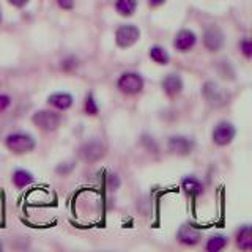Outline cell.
Segmentation results:
<instances>
[{
	"instance_id": "obj_8",
	"label": "cell",
	"mask_w": 252,
	"mask_h": 252,
	"mask_svg": "<svg viewBox=\"0 0 252 252\" xmlns=\"http://www.w3.org/2000/svg\"><path fill=\"white\" fill-rule=\"evenodd\" d=\"M203 44L208 51L218 52L224 46V33L218 26H210L205 30L203 35Z\"/></svg>"
},
{
	"instance_id": "obj_20",
	"label": "cell",
	"mask_w": 252,
	"mask_h": 252,
	"mask_svg": "<svg viewBox=\"0 0 252 252\" xmlns=\"http://www.w3.org/2000/svg\"><path fill=\"white\" fill-rule=\"evenodd\" d=\"M85 112L89 115H98V112H99L98 104H96V101H94L92 93L87 94V98H85Z\"/></svg>"
},
{
	"instance_id": "obj_6",
	"label": "cell",
	"mask_w": 252,
	"mask_h": 252,
	"mask_svg": "<svg viewBox=\"0 0 252 252\" xmlns=\"http://www.w3.org/2000/svg\"><path fill=\"white\" fill-rule=\"evenodd\" d=\"M235 134H236V129L230 122H220L215 126L211 136H213V142H215L216 145L224 147L233 140Z\"/></svg>"
},
{
	"instance_id": "obj_12",
	"label": "cell",
	"mask_w": 252,
	"mask_h": 252,
	"mask_svg": "<svg viewBox=\"0 0 252 252\" xmlns=\"http://www.w3.org/2000/svg\"><path fill=\"white\" fill-rule=\"evenodd\" d=\"M162 89L169 96H178L183 90V81L178 74H169L162 79Z\"/></svg>"
},
{
	"instance_id": "obj_10",
	"label": "cell",
	"mask_w": 252,
	"mask_h": 252,
	"mask_svg": "<svg viewBox=\"0 0 252 252\" xmlns=\"http://www.w3.org/2000/svg\"><path fill=\"white\" fill-rule=\"evenodd\" d=\"M178 240L186 246H194L202 240V232L191 224H183L178 230Z\"/></svg>"
},
{
	"instance_id": "obj_18",
	"label": "cell",
	"mask_w": 252,
	"mask_h": 252,
	"mask_svg": "<svg viewBox=\"0 0 252 252\" xmlns=\"http://www.w3.org/2000/svg\"><path fill=\"white\" fill-rule=\"evenodd\" d=\"M150 59L156 63H159V65H167L170 60L167 51L161 46H153L152 49H150Z\"/></svg>"
},
{
	"instance_id": "obj_25",
	"label": "cell",
	"mask_w": 252,
	"mask_h": 252,
	"mask_svg": "<svg viewBox=\"0 0 252 252\" xmlns=\"http://www.w3.org/2000/svg\"><path fill=\"white\" fill-rule=\"evenodd\" d=\"M13 6H18V8H21V6H26L27 3H29V0H8Z\"/></svg>"
},
{
	"instance_id": "obj_21",
	"label": "cell",
	"mask_w": 252,
	"mask_h": 252,
	"mask_svg": "<svg viewBox=\"0 0 252 252\" xmlns=\"http://www.w3.org/2000/svg\"><path fill=\"white\" fill-rule=\"evenodd\" d=\"M240 46H241L243 54L246 55L248 59H251L252 57V43H251V39H243Z\"/></svg>"
},
{
	"instance_id": "obj_13",
	"label": "cell",
	"mask_w": 252,
	"mask_h": 252,
	"mask_svg": "<svg viewBox=\"0 0 252 252\" xmlns=\"http://www.w3.org/2000/svg\"><path fill=\"white\" fill-rule=\"evenodd\" d=\"M181 188L185 189V192L189 194V195H192V197H197V195H202L205 192V188H203V183L199 180V178H195L192 175H189V177H185L183 180H181Z\"/></svg>"
},
{
	"instance_id": "obj_22",
	"label": "cell",
	"mask_w": 252,
	"mask_h": 252,
	"mask_svg": "<svg viewBox=\"0 0 252 252\" xmlns=\"http://www.w3.org/2000/svg\"><path fill=\"white\" fill-rule=\"evenodd\" d=\"M11 104V98L8 94H0V112H3Z\"/></svg>"
},
{
	"instance_id": "obj_24",
	"label": "cell",
	"mask_w": 252,
	"mask_h": 252,
	"mask_svg": "<svg viewBox=\"0 0 252 252\" xmlns=\"http://www.w3.org/2000/svg\"><path fill=\"white\" fill-rule=\"evenodd\" d=\"M59 5L63 10H71L74 6V0H59Z\"/></svg>"
},
{
	"instance_id": "obj_3",
	"label": "cell",
	"mask_w": 252,
	"mask_h": 252,
	"mask_svg": "<svg viewBox=\"0 0 252 252\" xmlns=\"http://www.w3.org/2000/svg\"><path fill=\"white\" fill-rule=\"evenodd\" d=\"M33 123L43 131H55L60 126L62 118L54 110H38L33 114Z\"/></svg>"
},
{
	"instance_id": "obj_9",
	"label": "cell",
	"mask_w": 252,
	"mask_h": 252,
	"mask_svg": "<svg viewBox=\"0 0 252 252\" xmlns=\"http://www.w3.org/2000/svg\"><path fill=\"white\" fill-rule=\"evenodd\" d=\"M81 156L82 159L89 162H96L104 156V145L99 140H89L81 147Z\"/></svg>"
},
{
	"instance_id": "obj_2",
	"label": "cell",
	"mask_w": 252,
	"mask_h": 252,
	"mask_svg": "<svg viewBox=\"0 0 252 252\" xmlns=\"http://www.w3.org/2000/svg\"><path fill=\"white\" fill-rule=\"evenodd\" d=\"M117 87L125 94H137L144 89V77L139 73H123L118 77Z\"/></svg>"
},
{
	"instance_id": "obj_5",
	"label": "cell",
	"mask_w": 252,
	"mask_h": 252,
	"mask_svg": "<svg viewBox=\"0 0 252 252\" xmlns=\"http://www.w3.org/2000/svg\"><path fill=\"white\" fill-rule=\"evenodd\" d=\"M203 96L208 101V104L213 107H222L227 104V93L215 82H207L203 85Z\"/></svg>"
},
{
	"instance_id": "obj_4",
	"label": "cell",
	"mask_w": 252,
	"mask_h": 252,
	"mask_svg": "<svg viewBox=\"0 0 252 252\" xmlns=\"http://www.w3.org/2000/svg\"><path fill=\"white\" fill-rule=\"evenodd\" d=\"M140 38V30L132 26V24H126V26H120L115 32V41L120 47H131L132 44L137 43Z\"/></svg>"
},
{
	"instance_id": "obj_16",
	"label": "cell",
	"mask_w": 252,
	"mask_h": 252,
	"mask_svg": "<svg viewBox=\"0 0 252 252\" xmlns=\"http://www.w3.org/2000/svg\"><path fill=\"white\" fill-rule=\"evenodd\" d=\"M13 183L18 188H26L33 183V175L24 169H18L13 173Z\"/></svg>"
},
{
	"instance_id": "obj_15",
	"label": "cell",
	"mask_w": 252,
	"mask_h": 252,
	"mask_svg": "<svg viewBox=\"0 0 252 252\" xmlns=\"http://www.w3.org/2000/svg\"><path fill=\"white\" fill-rule=\"evenodd\" d=\"M236 244L241 251H251L252 249V227L243 225L238 233H236Z\"/></svg>"
},
{
	"instance_id": "obj_27",
	"label": "cell",
	"mask_w": 252,
	"mask_h": 252,
	"mask_svg": "<svg viewBox=\"0 0 252 252\" xmlns=\"http://www.w3.org/2000/svg\"><path fill=\"white\" fill-rule=\"evenodd\" d=\"M0 19H2V14H0Z\"/></svg>"
},
{
	"instance_id": "obj_7",
	"label": "cell",
	"mask_w": 252,
	"mask_h": 252,
	"mask_svg": "<svg viewBox=\"0 0 252 252\" xmlns=\"http://www.w3.org/2000/svg\"><path fill=\"white\" fill-rule=\"evenodd\" d=\"M167 148L173 155L186 156L194 150V140L186 136H172L167 142Z\"/></svg>"
},
{
	"instance_id": "obj_11",
	"label": "cell",
	"mask_w": 252,
	"mask_h": 252,
	"mask_svg": "<svg viewBox=\"0 0 252 252\" xmlns=\"http://www.w3.org/2000/svg\"><path fill=\"white\" fill-rule=\"evenodd\" d=\"M195 33L192 30H180L175 39H173V46L180 52H188L189 49H192L195 44Z\"/></svg>"
},
{
	"instance_id": "obj_19",
	"label": "cell",
	"mask_w": 252,
	"mask_h": 252,
	"mask_svg": "<svg viewBox=\"0 0 252 252\" xmlns=\"http://www.w3.org/2000/svg\"><path fill=\"white\" fill-rule=\"evenodd\" d=\"M115 8L122 16H131L137 8V0H117Z\"/></svg>"
},
{
	"instance_id": "obj_14",
	"label": "cell",
	"mask_w": 252,
	"mask_h": 252,
	"mask_svg": "<svg viewBox=\"0 0 252 252\" xmlns=\"http://www.w3.org/2000/svg\"><path fill=\"white\" fill-rule=\"evenodd\" d=\"M49 104L54 106L55 109H60V110H66L73 106V96H71L69 93H65V92H57V93H52L49 98Z\"/></svg>"
},
{
	"instance_id": "obj_26",
	"label": "cell",
	"mask_w": 252,
	"mask_h": 252,
	"mask_svg": "<svg viewBox=\"0 0 252 252\" xmlns=\"http://www.w3.org/2000/svg\"><path fill=\"white\" fill-rule=\"evenodd\" d=\"M164 2H165V0H148L150 6H159V5H162Z\"/></svg>"
},
{
	"instance_id": "obj_1",
	"label": "cell",
	"mask_w": 252,
	"mask_h": 252,
	"mask_svg": "<svg viewBox=\"0 0 252 252\" xmlns=\"http://www.w3.org/2000/svg\"><path fill=\"white\" fill-rule=\"evenodd\" d=\"M5 144L16 155L29 153L36 145L35 144V139L32 137L30 134H27V132H13V134H8Z\"/></svg>"
},
{
	"instance_id": "obj_17",
	"label": "cell",
	"mask_w": 252,
	"mask_h": 252,
	"mask_svg": "<svg viewBox=\"0 0 252 252\" xmlns=\"http://www.w3.org/2000/svg\"><path fill=\"white\" fill-rule=\"evenodd\" d=\"M227 243H228L227 236H224V235H215V236H211V238L208 240L205 249H207L208 252H219V251H222L227 246Z\"/></svg>"
},
{
	"instance_id": "obj_23",
	"label": "cell",
	"mask_w": 252,
	"mask_h": 252,
	"mask_svg": "<svg viewBox=\"0 0 252 252\" xmlns=\"http://www.w3.org/2000/svg\"><path fill=\"white\" fill-rule=\"evenodd\" d=\"M107 186L110 189H117L118 186H120V180H118L117 175H109V178H107Z\"/></svg>"
}]
</instances>
